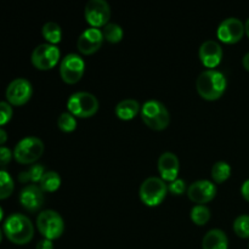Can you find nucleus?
I'll return each instance as SVG.
<instances>
[{
    "instance_id": "35",
    "label": "nucleus",
    "mask_w": 249,
    "mask_h": 249,
    "mask_svg": "<svg viewBox=\"0 0 249 249\" xmlns=\"http://www.w3.org/2000/svg\"><path fill=\"white\" fill-rule=\"evenodd\" d=\"M242 63H243V66H245V68L247 71H249V51L247 53H246L245 56H243V58H242Z\"/></svg>"
},
{
    "instance_id": "25",
    "label": "nucleus",
    "mask_w": 249,
    "mask_h": 249,
    "mask_svg": "<svg viewBox=\"0 0 249 249\" xmlns=\"http://www.w3.org/2000/svg\"><path fill=\"white\" fill-rule=\"evenodd\" d=\"M192 221L197 225H204L211 219V209L206 204H196L190 212Z\"/></svg>"
},
{
    "instance_id": "5",
    "label": "nucleus",
    "mask_w": 249,
    "mask_h": 249,
    "mask_svg": "<svg viewBox=\"0 0 249 249\" xmlns=\"http://www.w3.org/2000/svg\"><path fill=\"white\" fill-rule=\"evenodd\" d=\"M36 226L44 238L53 241L63 233L65 221L58 212L53 209H45V211H41L36 216Z\"/></svg>"
},
{
    "instance_id": "30",
    "label": "nucleus",
    "mask_w": 249,
    "mask_h": 249,
    "mask_svg": "<svg viewBox=\"0 0 249 249\" xmlns=\"http://www.w3.org/2000/svg\"><path fill=\"white\" fill-rule=\"evenodd\" d=\"M185 190H186V182H185L184 179H180V178H177V179L168 184V191L174 195H181Z\"/></svg>"
},
{
    "instance_id": "1",
    "label": "nucleus",
    "mask_w": 249,
    "mask_h": 249,
    "mask_svg": "<svg viewBox=\"0 0 249 249\" xmlns=\"http://www.w3.org/2000/svg\"><path fill=\"white\" fill-rule=\"evenodd\" d=\"M4 233L15 245H27L34 236V226L31 219L21 213H12L5 219Z\"/></svg>"
},
{
    "instance_id": "18",
    "label": "nucleus",
    "mask_w": 249,
    "mask_h": 249,
    "mask_svg": "<svg viewBox=\"0 0 249 249\" xmlns=\"http://www.w3.org/2000/svg\"><path fill=\"white\" fill-rule=\"evenodd\" d=\"M203 249H228L229 238L221 229L214 228L207 231L202 240Z\"/></svg>"
},
{
    "instance_id": "24",
    "label": "nucleus",
    "mask_w": 249,
    "mask_h": 249,
    "mask_svg": "<svg viewBox=\"0 0 249 249\" xmlns=\"http://www.w3.org/2000/svg\"><path fill=\"white\" fill-rule=\"evenodd\" d=\"M231 174V167L225 160H218L212 167V178L215 182H224Z\"/></svg>"
},
{
    "instance_id": "10",
    "label": "nucleus",
    "mask_w": 249,
    "mask_h": 249,
    "mask_svg": "<svg viewBox=\"0 0 249 249\" xmlns=\"http://www.w3.org/2000/svg\"><path fill=\"white\" fill-rule=\"evenodd\" d=\"M33 94L32 83L26 78H16L11 80L6 88V100L10 105L14 106H22L29 101Z\"/></svg>"
},
{
    "instance_id": "31",
    "label": "nucleus",
    "mask_w": 249,
    "mask_h": 249,
    "mask_svg": "<svg viewBox=\"0 0 249 249\" xmlns=\"http://www.w3.org/2000/svg\"><path fill=\"white\" fill-rule=\"evenodd\" d=\"M12 151L9 147L0 146V167H6L12 160Z\"/></svg>"
},
{
    "instance_id": "16",
    "label": "nucleus",
    "mask_w": 249,
    "mask_h": 249,
    "mask_svg": "<svg viewBox=\"0 0 249 249\" xmlns=\"http://www.w3.org/2000/svg\"><path fill=\"white\" fill-rule=\"evenodd\" d=\"M198 55L199 58H201V62L206 67L213 70L215 66L220 63L221 58H223V49H221V45L218 41L213 40V39H208V40L203 41L201 44Z\"/></svg>"
},
{
    "instance_id": "36",
    "label": "nucleus",
    "mask_w": 249,
    "mask_h": 249,
    "mask_svg": "<svg viewBox=\"0 0 249 249\" xmlns=\"http://www.w3.org/2000/svg\"><path fill=\"white\" fill-rule=\"evenodd\" d=\"M245 29H246V33H247V36H249V17L245 23Z\"/></svg>"
},
{
    "instance_id": "32",
    "label": "nucleus",
    "mask_w": 249,
    "mask_h": 249,
    "mask_svg": "<svg viewBox=\"0 0 249 249\" xmlns=\"http://www.w3.org/2000/svg\"><path fill=\"white\" fill-rule=\"evenodd\" d=\"M36 249H53V241L48 240V238H43V240L36 243Z\"/></svg>"
},
{
    "instance_id": "27",
    "label": "nucleus",
    "mask_w": 249,
    "mask_h": 249,
    "mask_svg": "<svg viewBox=\"0 0 249 249\" xmlns=\"http://www.w3.org/2000/svg\"><path fill=\"white\" fill-rule=\"evenodd\" d=\"M57 125L61 130L70 133L77 128V119L71 112H63L57 118Z\"/></svg>"
},
{
    "instance_id": "38",
    "label": "nucleus",
    "mask_w": 249,
    "mask_h": 249,
    "mask_svg": "<svg viewBox=\"0 0 249 249\" xmlns=\"http://www.w3.org/2000/svg\"><path fill=\"white\" fill-rule=\"evenodd\" d=\"M1 240H2V230L0 229V242H1Z\"/></svg>"
},
{
    "instance_id": "23",
    "label": "nucleus",
    "mask_w": 249,
    "mask_h": 249,
    "mask_svg": "<svg viewBox=\"0 0 249 249\" xmlns=\"http://www.w3.org/2000/svg\"><path fill=\"white\" fill-rule=\"evenodd\" d=\"M101 32L105 40L109 41V43H119L123 38V29L118 23H114V22H108L107 24H105Z\"/></svg>"
},
{
    "instance_id": "9",
    "label": "nucleus",
    "mask_w": 249,
    "mask_h": 249,
    "mask_svg": "<svg viewBox=\"0 0 249 249\" xmlns=\"http://www.w3.org/2000/svg\"><path fill=\"white\" fill-rule=\"evenodd\" d=\"M60 49L50 43L39 44L32 53V63L38 70H50L60 60Z\"/></svg>"
},
{
    "instance_id": "28",
    "label": "nucleus",
    "mask_w": 249,
    "mask_h": 249,
    "mask_svg": "<svg viewBox=\"0 0 249 249\" xmlns=\"http://www.w3.org/2000/svg\"><path fill=\"white\" fill-rule=\"evenodd\" d=\"M233 230L240 237H249V214H241L235 219Z\"/></svg>"
},
{
    "instance_id": "26",
    "label": "nucleus",
    "mask_w": 249,
    "mask_h": 249,
    "mask_svg": "<svg viewBox=\"0 0 249 249\" xmlns=\"http://www.w3.org/2000/svg\"><path fill=\"white\" fill-rule=\"evenodd\" d=\"M15 182L11 175L5 170H0V199H5L12 195Z\"/></svg>"
},
{
    "instance_id": "21",
    "label": "nucleus",
    "mask_w": 249,
    "mask_h": 249,
    "mask_svg": "<svg viewBox=\"0 0 249 249\" xmlns=\"http://www.w3.org/2000/svg\"><path fill=\"white\" fill-rule=\"evenodd\" d=\"M41 33H43L44 38L50 44H53V45L56 43H58L61 40V38H62V29H61V26L57 22L53 21L45 22L43 28H41Z\"/></svg>"
},
{
    "instance_id": "15",
    "label": "nucleus",
    "mask_w": 249,
    "mask_h": 249,
    "mask_svg": "<svg viewBox=\"0 0 249 249\" xmlns=\"http://www.w3.org/2000/svg\"><path fill=\"white\" fill-rule=\"evenodd\" d=\"M45 196L40 186L36 184L26 185L19 192V203L28 212H36L43 207Z\"/></svg>"
},
{
    "instance_id": "22",
    "label": "nucleus",
    "mask_w": 249,
    "mask_h": 249,
    "mask_svg": "<svg viewBox=\"0 0 249 249\" xmlns=\"http://www.w3.org/2000/svg\"><path fill=\"white\" fill-rule=\"evenodd\" d=\"M45 172L46 170L43 164H40V163H36V164L31 165L27 170L19 173L18 180L21 182H28V181L39 182Z\"/></svg>"
},
{
    "instance_id": "13",
    "label": "nucleus",
    "mask_w": 249,
    "mask_h": 249,
    "mask_svg": "<svg viewBox=\"0 0 249 249\" xmlns=\"http://www.w3.org/2000/svg\"><path fill=\"white\" fill-rule=\"evenodd\" d=\"M104 40L101 29L96 27H89L80 33L77 40V48L84 55H91L101 48Z\"/></svg>"
},
{
    "instance_id": "3",
    "label": "nucleus",
    "mask_w": 249,
    "mask_h": 249,
    "mask_svg": "<svg viewBox=\"0 0 249 249\" xmlns=\"http://www.w3.org/2000/svg\"><path fill=\"white\" fill-rule=\"evenodd\" d=\"M141 118L147 126L155 130H163L170 122V114L168 108L160 100H147L141 106Z\"/></svg>"
},
{
    "instance_id": "37",
    "label": "nucleus",
    "mask_w": 249,
    "mask_h": 249,
    "mask_svg": "<svg viewBox=\"0 0 249 249\" xmlns=\"http://www.w3.org/2000/svg\"><path fill=\"white\" fill-rule=\"evenodd\" d=\"M2 216H4V211H2V208L0 207V221L2 220Z\"/></svg>"
},
{
    "instance_id": "7",
    "label": "nucleus",
    "mask_w": 249,
    "mask_h": 249,
    "mask_svg": "<svg viewBox=\"0 0 249 249\" xmlns=\"http://www.w3.org/2000/svg\"><path fill=\"white\" fill-rule=\"evenodd\" d=\"M167 192L168 185L160 177L146 178L142 184L140 185V190H139L141 201L151 207L158 206L165 198Z\"/></svg>"
},
{
    "instance_id": "19",
    "label": "nucleus",
    "mask_w": 249,
    "mask_h": 249,
    "mask_svg": "<svg viewBox=\"0 0 249 249\" xmlns=\"http://www.w3.org/2000/svg\"><path fill=\"white\" fill-rule=\"evenodd\" d=\"M141 109L140 104L134 99H124L117 104L116 111L117 117H119L123 121H130L138 114V112Z\"/></svg>"
},
{
    "instance_id": "11",
    "label": "nucleus",
    "mask_w": 249,
    "mask_h": 249,
    "mask_svg": "<svg viewBox=\"0 0 249 249\" xmlns=\"http://www.w3.org/2000/svg\"><path fill=\"white\" fill-rule=\"evenodd\" d=\"M84 16L91 27H104L111 17V7L106 0H89L85 5Z\"/></svg>"
},
{
    "instance_id": "29",
    "label": "nucleus",
    "mask_w": 249,
    "mask_h": 249,
    "mask_svg": "<svg viewBox=\"0 0 249 249\" xmlns=\"http://www.w3.org/2000/svg\"><path fill=\"white\" fill-rule=\"evenodd\" d=\"M14 109L12 106L6 101H0V125L9 123L10 119L12 118Z\"/></svg>"
},
{
    "instance_id": "4",
    "label": "nucleus",
    "mask_w": 249,
    "mask_h": 249,
    "mask_svg": "<svg viewBox=\"0 0 249 249\" xmlns=\"http://www.w3.org/2000/svg\"><path fill=\"white\" fill-rule=\"evenodd\" d=\"M68 112L74 117L88 118L94 116L99 109V100L89 91L73 92L67 101Z\"/></svg>"
},
{
    "instance_id": "2",
    "label": "nucleus",
    "mask_w": 249,
    "mask_h": 249,
    "mask_svg": "<svg viewBox=\"0 0 249 249\" xmlns=\"http://www.w3.org/2000/svg\"><path fill=\"white\" fill-rule=\"evenodd\" d=\"M226 77L218 70H204L199 73L196 80L197 91L203 99L216 100L224 94L226 89Z\"/></svg>"
},
{
    "instance_id": "33",
    "label": "nucleus",
    "mask_w": 249,
    "mask_h": 249,
    "mask_svg": "<svg viewBox=\"0 0 249 249\" xmlns=\"http://www.w3.org/2000/svg\"><path fill=\"white\" fill-rule=\"evenodd\" d=\"M241 194L249 202V179L246 180L242 184V186H241Z\"/></svg>"
},
{
    "instance_id": "20",
    "label": "nucleus",
    "mask_w": 249,
    "mask_h": 249,
    "mask_svg": "<svg viewBox=\"0 0 249 249\" xmlns=\"http://www.w3.org/2000/svg\"><path fill=\"white\" fill-rule=\"evenodd\" d=\"M61 185V177L55 170H46L44 173L43 178L39 181V186L43 191L53 192L60 187Z\"/></svg>"
},
{
    "instance_id": "34",
    "label": "nucleus",
    "mask_w": 249,
    "mask_h": 249,
    "mask_svg": "<svg viewBox=\"0 0 249 249\" xmlns=\"http://www.w3.org/2000/svg\"><path fill=\"white\" fill-rule=\"evenodd\" d=\"M7 141V133L5 129L0 128V145H4Z\"/></svg>"
},
{
    "instance_id": "8",
    "label": "nucleus",
    "mask_w": 249,
    "mask_h": 249,
    "mask_svg": "<svg viewBox=\"0 0 249 249\" xmlns=\"http://www.w3.org/2000/svg\"><path fill=\"white\" fill-rule=\"evenodd\" d=\"M85 71V61L80 55L70 53L61 60L60 74L61 78L68 84L79 82Z\"/></svg>"
},
{
    "instance_id": "14",
    "label": "nucleus",
    "mask_w": 249,
    "mask_h": 249,
    "mask_svg": "<svg viewBox=\"0 0 249 249\" xmlns=\"http://www.w3.org/2000/svg\"><path fill=\"white\" fill-rule=\"evenodd\" d=\"M190 199L198 204L212 201L216 195V186L208 179H199L192 182L187 189Z\"/></svg>"
},
{
    "instance_id": "12",
    "label": "nucleus",
    "mask_w": 249,
    "mask_h": 249,
    "mask_svg": "<svg viewBox=\"0 0 249 249\" xmlns=\"http://www.w3.org/2000/svg\"><path fill=\"white\" fill-rule=\"evenodd\" d=\"M245 32V24L237 17H228V18L223 19L220 24H219L218 29H216L218 38L221 41L228 44H233L240 41Z\"/></svg>"
},
{
    "instance_id": "6",
    "label": "nucleus",
    "mask_w": 249,
    "mask_h": 249,
    "mask_svg": "<svg viewBox=\"0 0 249 249\" xmlns=\"http://www.w3.org/2000/svg\"><path fill=\"white\" fill-rule=\"evenodd\" d=\"M44 152V142L36 136H26L16 143L14 150L15 160L22 164L34 163Z\"/></svg>"
},
{
    "instance_id": "17",
    "label": "nucleus",
    "mask_w": 249,
    "mask_h": 249,
    "mask_svg": "<svg viewBox=\"0 0 249 249\" xmlns=\"http://www.w3.org/2000/svg\"><path fill=\"white\" fill-rule=\"evenodd\" d=\"M180 169L179 158L174 152L165 151L158 158V170L164 181H173L178 178Z\"/></svg>"
}]
</instances>
